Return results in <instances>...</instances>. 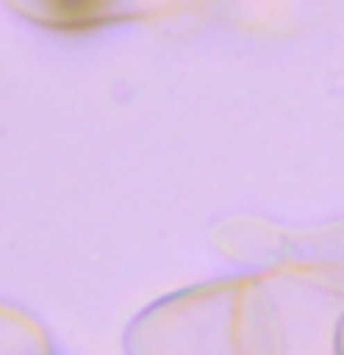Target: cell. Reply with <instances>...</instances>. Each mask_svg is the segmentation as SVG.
I'll use <instances>...</instances> for the list:
<instances>
[{
    "mask_svg": "<svg viewBox=\"0 0 344 355\" xmlns=\"http://www.w3.org/2000/svg\"><path fill=\"white\" fill-rule=\"evenodd\" d=\"M248 244L255 252H266V259L289 263L304 274H315L344 293V222L311 226V230L266 226V233L255 226V237H248Z\"/></svg>",
    "mask_w": 344,
    "mask_h": 355,
    "instance_id": "obj_2",
    "label": "cell"
},
{
    "mask_svg": "<svg viewBox=\"0 0 344 355\" xmlns=\"http://www.w3.org/2000/svg\"><path fill=\"white\" fill-rule=\"evenodd\" d=\"M277 274L233 277L155 311L152 355H285V311Z\"/></svg>",
    "mask_w": 344,
    "mask_h": 355,
    "instance_id": "obj_1",
    "label": "cell"
},
{
    "mask_svg": "<svg viewBox=\"0 0 344 355\" xmlns=\"http://www.w3.org/2000/svg\"><path fill=\"white\" fill-rule=\"evenodd\" d=\"M49 4L60 11V19L78 22V19H93V15H96V8L104 4V0H49Z\"/></svg>",
    "mask_w": 344,
    "mask_h": 355,
    "instance_id": "obj_3",
    "label": "cell"
},
{
    "mask_svg": "<svg viewBox=\"0 0 344 355\" xmlns=\"http://www.w3.org/2000/svg\"><path fill=\"white\" fill-rule=\"evenodd\" d=\"M337 355H344V315L337 322Z\"/></svg>",
    "mask_w": 344,
    "mask_h": 355,
    "instance_id": "obj_4",
    "label": "cell"
}]
</instances>
